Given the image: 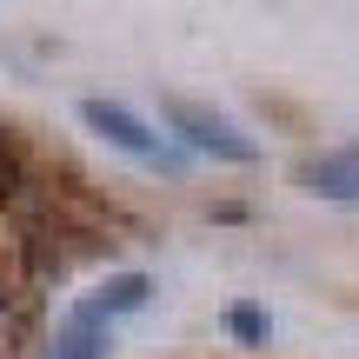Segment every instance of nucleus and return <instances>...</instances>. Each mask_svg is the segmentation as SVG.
I'll use <instances>...</instances> for the list:
<instances>
[{
    "label": "nucleus",
    "instance_id": "obj_5",
    "mask_svg": "<svg viewBox=\"0 0 359 359\" xmlns=\"http://www.w3.org/2000/svg\"><path fill=\"white\" fill-rule=\"evenodd\" d=\"M107 353H114V333L74 306L60 320V333H53V359H107Z\"/></svg>",
    "mask_w": 359,
    "mask_h": 359
},
{
    "label": "nucleus",
    "instance_id": "obj_1",
    "mask_svg": "<svg viewBox=\"0 0 359 359\" xmlns=\"http://www.w3.org/2000/svg\"><path fill=\"white\" fill-rule=\"evenodd\" d=\"M80 120H87V127L100 133V140H114L120 154L147 160V167H180V160H173V147L160 140V133L147 127L140 114H127L120 100H100V93H87V100H80Z\"/></svg>",
    "mask_w": 359,
    "mask_h": 359
},
{
    "label": "nucleus",
    "instance_id": "obj_6",
    "mask_svg": "<svg viewBox=\"0 0 359 359\" xmlns=\"http://www.w3.org/2000/svg\"><path fill=\"white\" fill-rule=\"evenodd\" d=\"M226 333L240 339V346H266L273 326H266V313H259V306H226Z\"/></svg>",
    "mask_w": 359,
    "mask_h": 359
},
{
    "label": "nucleus",
    "instance_id": "obj_3",
    "mask_svg": "<svg viewBox=\"0 0 359 359\" xmlns=\"http://www.w3.org/2000/svg\"><path fill=\"white\" fill-rule=\"evenodd\" d=\"M299 187L320 200H346L359 206V147H326V154L299 160Z\"/></svg>",
    "mask_w": 359,
    "mask_h": 359
},
{
    "label": "nucleus",
    "instance_id": "obj_4",
    "mask_svg": "<svg viewBox=\"0 0 359 359\" xmlns=\"http://www.w3.org/2000/svg\"><path fill=\"white\" fill-rule=\"evenodd\" d=\"M147 293H154V280H147V273H114V280H107L100 293H87V299H80V313L107 326V320H120V313L147 306Z\"/></svg>",
    "mask_w": 359,
    "mask_h": 359
},
{
    "label": "nucleus",
    "instance_id": "obj_2",
    "mask_svg": "<svg viewBox=\"0 0 359 359\" xmlns=\"http://www.w3.org/2000/svg\"><path fill=\"white\" fill-rule=\"evenodd\" d=\"M160 114H167V127H173V133H187L200 154H219V160H233V167L259 160V147L246 140V133L233 127L226 114H213V107H200V100H160Z\"/></svg>",
    "mask_w": 359,
    "mask_h": 359
}]
</instances>
